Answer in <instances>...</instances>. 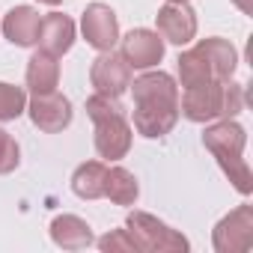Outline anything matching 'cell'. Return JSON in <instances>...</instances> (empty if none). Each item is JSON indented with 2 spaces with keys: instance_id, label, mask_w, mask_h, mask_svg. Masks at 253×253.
Wrapping results in <instances>:
<instances>
[{
  "instance_id": "24",
  "label": "cell",
  "mask_w": 253,
  "mask_h": 253,
  "mask_svg": "<svg viewBox=\"0 0 253 253\" xmlns=\"http://www.w3.org/2000/svg\"><path fill=\"white\" fill-rule=\"evenodd\" d=\"M39 3H45V6H60L63 0H39Z\"/></svg>"
},
{
  "instance_id": "21",
  "label": "cell",
  "mask_w": 253,
  "mask_h": 253,
  "mask_svg": "<svg viewBox=\"0 0 253 253\" xmlns=\"http://www.w3.org/2000/svg\"><path fill=\"white\" fill-rule=\"evenodd\" d=\"M18 164H21V149H18L15 137H12L9 131L0 128V176L12 173Z\"/></svg>"
},
{
  "instance_id": "15",
  "label": "cell",
  "mask_w": 253,
  "mask_h": 253,
  "mask_svg": "<svg viewBox=\"0 0 253 253\" xmlns=\"http://www.w3.org/2000/svg\"><path fill=\"white\" fill-rule=\"evenodd\" d=\"M197 48L203 51V57L209 60L211 72L217 81H229L235 66H238V51L232 48L229 39H220V36H209V39H200Z\"/></svg>"
},
{
  "instance_id": "4",
  "label": "cell",
  "mask_w": 253,
  "mask_h": 253,
  "mask_svg": "<svg viewBox=\"0 0 253 253\" xmlns=\"http://www.w3.org/2000/svg\"><path fill=\"white\" fill-rule=\"evenodd\" d=\"M125 229H128V235L134 238L137 250H146V253H176V250H188V238L167 226L164 220H158L155 214L149 211H128V217H125Z\"/></svg>"
},
{
  "instance_id": "7",
  "label": "cell",
  "mask_w": 253,
  "mask_h": 253,
  "mask_svg": "<svg viewBox=\"0 0 253 253\" xmlns=\"http://www.w3.org/2000/svg\"><path fill=\"white\" fill-rule=\"evenodd\" d=\"M27 113H30V122L45 134H60L63 128L72 125V101L57 89L36 92L27 104Z\"/></svg>"
},
{
  "instance_id": "11",
  "label": "cell",
  "mask_w": 253,
  "mask_h": 253,
  "mask_svg": "<svg viewBox=\"0 0 253 253\" xmlns=\"http://www.w3.org/2000/svg\"><path fill=\"white\" fill-rule=\"evenodd\" d=\"M158 36L173 45H188L197 36V12L188 3H164L155 15Z\"/></svg>"
},
{
  "instance_id": "9",
  "label": "cell",
  "mask_w": 253,
  "mask_h": 253,
  "mask_svg": "<svg viewBox=\"0 0 253 253\" xmlns=\"http://www.w3.org/2000/svg\"><path fill=\"white\" fill-rule=\"evenodd\" d=\"M81 30H84L86 45H92L95 51H110L119 42V21L107 3L86 6V12L81 15Z\"/></svg>"
},
{
  "instance_id": "23",
  "label": "cell",
  "mask_w": 253,
  "mask_h": 253,
  "mask_svg": "<svg viewBox=\"0 0 253 253\" xmlns=\"http://www.w3.org/2000/svg\"><path fill=\"white\" fill-rule=\"evenodd\" d=\"M232 3H235L244 15H250V12H253V0H232Z\"/></svg>"
},
{
  "instance_id": "17",
  "label": "cell",
  "mask_w": 253,
  "mask_h": 253,
  "mask_svg": "<svg viewBox=\"0 0 253 253\" xmlns=\"http://www.w3.org/2000/svg\"><path fill=\"white\" fill-rule=\"evenodd\" d=\"M104 176L107 164L104 161H84L72 173V191L81 200H101L104 197Z\"/></svg>"
},
{
  "instance_id": "2",
  "label": "cell",
  "mask_w": 253,
  "mask_h": 253,
  "mask_svg": "<svg viewBox=\"0 0 253 253\" xmlns=\"http://www.w3.org/2000/svg\"><path fill=\"white\" fill-rule=\"evenodd\" d=\"M86 116L92 119V128H95V152L98 158L104 161H119L128 155L131 149V137H134V128L128 116H125V107L119 104L116 95H104V92H95L86 98Z\"/></svg>"
},
{
  "instance_id": "1",
  "label": "cell",
  "mask_w": 253,
  "mask_h": 253,
  "mask_svg": "<svg viewBox=\"0 0 253 253\" xmlns=\"http://www.w3.org/2000/svg\"><path fill=\"white\" fill-rule=\"evenodd\" d=\"M134 92V125L131 128L149 140L170 134L179 122V86L167 72H143L128 86Z\"/></svg>"
},
{
  "instance_id": "12",
  "label": "cell",
  "mask_w": 253,
  "mask_h": 253,
  "mask_svg": "<svg viewBox=\"0 0 253 253\" xmlns=\"http://www.w3.org/2000/svg\"><path fill=\"white\" fill-rule=\"evenodd\" d=\"M39 27H42V15L33 6H15L3 15V36L15 48L36 45L39 42Z\"/></svg>"
},
{
  "instance_id": "8",
  "label": "cell",
  "mask_w": 253,
  "mask_h": 253,
  "mask_svg": "<svg viewBox=\"0 0 253 253\" xmlns=\"http://www.w3.org/2000/svg\"><path fill=\"white\" fill-rule=\"evenodd\" d=\"M131 66L125 63V57L119 51H101L92 66H89V81L95 86V92H104V95H122L125 89L131 86Z\"/></svg>"
},
{
  "instance_id": "22",
  "label": "cell",
  "mask_w": 253,
  "mask_h": 253,
  "mask_svg": "<svg viewBox=\"0 0 253 253\" xmlns=\"http://www.w3.org/2000/svg\"><path fill=\"white\" fill-rule=\"evenodd\" d=\"M98 247H101L104 253H134V250H137V244H134V238L128 235V229H113V232L101 235V238H98Z\"/></svg>"
},
{
  "instance_id": "18",
  "label": "cell",
  "mask_w": 253,
  "mask_h": 253,
  "mask_svg": "<svg viewBox=\"0 0 253 253\" xmlns=\"http://www.w3.org/2000/svg\"><path fill=\"white\" fill-rule=\"evenodd\" d=\"M104 197L116 206H134L137 197H140V185L134 179L131 170L125 167H107V176H104Z\"/></svg>"
},
{
  "instance_id": "25",
  "label": "cell",
  "mask_w": 253,
  "mask_h": 253,
  "mask_svg": "<svg viewBox=\"0 0 253 253\" xmlns=\"http://www.w3.org/2000/svg\"><path fill=\"white\" fill-rule=\"evenodd\" d=\"M167 3H188V0H167Z\"/></svg>"
},
{
  "instance_id": "13",
  "label": "cell",
  "mask_w": 253,
  "mask_h": 253,
  "mask_svg": "<svg viewBox=\"0 0 253 253\" xmlns=\"http://www.w3.org/2000/svg\"><path fill=\"white\" fill-rule=\"evenodd\" d=\"M72 45H75V21L63 12L45 15L39 27V48L54 57H63L66 51H72Z\"/></svg>"
},
{
  "instance_id": "3",
  "label": "cell",
  "mask_w": 253,
  "mask_h": 253,
  "mask_svg": "<svg viewBox=\"0 0 253 253\" xmlns=\"http://www.w3.org/2000/svg\"><path fill=\"white\" fill-rule=\"evenodd\" d=\"M203 146L217 158V164H220V170L229 176L232 188L247 197V194L253 191L250 167H247V161L241 158V155H244V146H247V131L241 128L235 119H220V122L209 125V128L203 131Z\"/></svg>"
},
{
  "instance_id": "20",
  "label": "cell",
  "mask_w": 253,
  "mask_h": 253,
  "mask_svg": "<svg viewBox=\"0 0 253 253\" xmlns=\"http://www.w3.org/2000/svg\"><path fill=\"white\" fill-rule=\"evenodd\" d=\"M27 110V92L15 84L0 81V122H12Z\"/></svg>"
},
{
  "instance_id": "14",
  "label": "cell",
  "mask_w": 253,
  "mask_h": 253,
  "mask_svg": "<svg viewBox=\"0 0 253 253\" xmlns=\"http://www.w3.org/2000/svg\"><path fill=\"white\" fill-rule=\"evenodd\" d=\"M51 238L63 250H84V247H89L95 241L89 223L84 217H78V214H57L51 220Z\"/></svg>"
},
{
  "instance_id": "16",
  "label": "cell",
  "mask_w": 253,
  "mask_h": 253,
  "mask_svg": "<svg viewBox=\"0 0 253 253\" xmlns=\"http://www.w3.org/2000/svg\"><path fill=\"white\" fill-rule=\"evenodd\" d=\"M57 84H60V63H57L54 54H48V51L39 48V51L27 60V86H30V92L36 95V92H51V89H57Z\"/></svg>"
},
{
  "instance_id": "10",
  "label": "cell",
  "mask_w": 253,
  "mask_h": 253,
  "mask_svg": "<svg viewBox=\"0 0 253 253\" xmlns=\"http://www.w3.org/2000/svg\"><path fill=\"white\" fill-rule=\"evenodd\" d=\"M125 63L131 69H155L161 60H164V39L155 33V30H146V27H137L131 30L128 36L122 39V51Z\"/></svg>"
},
{
  "instance_id": "6",
  "label": "cell",
  "mask_w": 253,
  "mask_h": 253,
  "mask_svg": "<svg viewBox=\"0 0 253 253\" xmlns=\"http://www.w3.org/2000/svg\"><path fill=\"white\" fill-rule=\"evenodd\" d=\"M211 244L217 253H244L253 244V206H238L226 217L217 220L211 232Z\"/></svg>"
},
{
  "instance_id": "5",
  "label": "cell",
  "mask_w": 253,
  "mask_h": 253,
  "mask_svg": "<svg viewBox=\"0 0 253 253\" xmlns=\"http://www.w3.org/2000/svg\"><path fill=\"white\" fill-rule=\"evenodd\" d=\"M223 89L226 81H203L185 86L179 95V113L191 122H211L223 113Z\"/></svg>"
},
{
  "instance_id": "19",
  "label": "cell",
  "mask_w": 253,
  "mask_h": 253,
  "mask_svg": "<svg viewBox=\"0 0 253 253\" xmlns=\"http://www.w3.org/2000/svg\"><path fill=\"white\" fill-rule=\"evenodd\" d=\"M179 81H182V89L185 86H194V84H203V81H217L209 60L203 57L200 48H191V51H182L179 54Z\"/></svg>"
}]
</instances>
